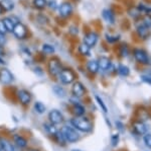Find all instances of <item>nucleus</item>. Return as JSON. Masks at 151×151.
Here are the masks:
<instances>
[{
	"instance_id": "6ab92c4d",
	"label": "nucleus",
	"mask_w": 151,
	"mask_h": 151,
	"mask_svg": "<svg viewBox=\"0 0 151 151\" xmlns=\"http://www.w3.org/2000/svg\"><path fill=\"white\" fill-rule=\"evenodd\" d=\"M41 53L45 56H50L55 53V48L50 44L45 43L41 46Z\"/></svg>"
},
{
	"instance_id": "09e8293b",
	"label": "nucleus",
	"mask_w": 151,
	"mask_h": 151,
	"mask_svg": "<svg viewBox=\"0 0 151 151\" xmlns=\"http://www.w3.org/2000/svg\"><path fill=\"white\" fill-rule=\"evenodd\" d=\"M72 151H81V150H78V149H74V150H72Z\"/></svg>"
},
{
	"instance_id": "a878e982",
	"label": "nucleus",
	"mask_w": 151,
	"mask_h": 151,
	"mask_svg": "<svg viewBox=\"0 0 151 151\" xmlns=\"http://www.w3.org/2000/svg\"><path fill=\"white\" fill-rule=\"evenodd\" d=\"M14 142H15L16 145L20 148H24L27 146V141L25 140V138L21 137V136H18V135L14 136Z\"/></svg>"
},
{
	"instance_id": "8fccbe9b",
	"label": "nucleus",
	"mask_w": 151,
	"mask_h": 151,
	"mask_svg": "<svg viewBox=\"0 0 151 151\" xmlns=\"http://www.w3.org/2000/svg\"><path fill=\"white\" fill-rule=\"evenodd\" d=\"M30 151H38V150H36V149H31Z\"/></svg>"
},
{
	"instance_id": "423d86ee",
	"label": "nucleus",
	"mask_w": 151,
	"mask_h": 151,
	"mask_svg": "<svg viewBox=\"0 0 151 151\" xmlns=\"http://www.w3.org/2000/svg\"><path fill=\"white\" fill-rule=\"evenodd\" d=\"M60 134H62L64 140L68 141V142H70V143L77 142V141L80 139V135L78 134L77 131L74 130V129L72 127H70V126H65V127H63L62 131H60Z\"/></svg>"
},
{
	"instance_id": "b1692460",
	"label": "nucleus",
	"mask_w": 151,
	"mask_h": 151,
	"mask_svg": "<svg viewBox=\"0 0 151 151\" xmlns=\"http://www.w3.org/2000/svg\"><path fill=\"white\" fill-rule=\"evenodd\" d=\"M36 23H37L40 26H47V24L50 23V19L47 15H45L43 13H38L36 15Z\"/></svg>"
},
{
	"instance_id": "473e14b6",
	"label": "nucleus",
	"mask_w": 151,
	"mask_h": 151,
	"mask_svg": "<svg viewBox=\"0 0 151 151\" xmlns=\"http://www.w3.org/2000/svg\"><path fill=\"white\" fill-rule=\"evenodd\" d=\"M137 8L139 9L140 12H143V13L147 14V15L151 14V6H148V5H146V4L141 3V4L138 5Z\"/></svg>"
},
{
	"instance_id": "ddd939ff",
	"label": "nucleus",
	"mask_w": 151,
	"mask_h": 151,
	"mask_svg": "<svg viewBox=\"0 0 151 151\" xmlns=\"http://www.w3.org/2000/svg\"><path fill=\"white\" fill-rule=\"evenodd\" d=\"M48 119L53 125H60L64 122V116L58 109H52L48 114Z\"/></svg>"
},
{
	"instance_id": "f03ea898",
	"label": "nucleus",
	"mask_w": 151,
	"mask_h": 151,
	"mask_svg": "<svg viewBox=\"0 0 151 151\" xmlns=\"http://www.w3.org/2000/svg\"><path fill=\"white\" fill-rule=\"evenodd\" d=\"M70 124L73 125V127L80 130L81 132H90L92 130V124L88 119L84 118L83 116L81 117H75V118L70 119Z\"/></svg>"
},
{
	"instance_id": "a211bd4d",
	"label": "nucleus",
	"mask_w": 151,
	"mask_h": 151,
	"mask_svg": "<svg viewBox=\"0 0 151 151\" xmlns=\"http://www.w3.org/2000/svg\"><path fill=\"white\" fill-rule=\"evenodd\" d=\"M0 3H1L5 12H11L14 10L15 3H14L13 0H0Z\"/></svg>"
},
{
	"instance_id": "de8ad7c7",
	"label": "nucleus",
	"mask_w": 151,
	"mask_h": 151,
	"mask_svg": "<svg viewBox=\"0 0 151 151\" xmlns=\"http://www.w3.org/2000/svg\"><path fill=\"white\" fill-rule=\"evenodd\" d=\"M4 13H5V11H4L3 7H2L1 3H0V15H2V14H4Z\"/></svg>"
},
{
	"instance_id": "49530a36",
	"label": "nucleus",
	"mask_w": 151,
	"mask_h": 151,
	"mask_svg": "<svg viewBox=\"0 0 151 151\" xmlns=\"http://www.w3.org/2000/svg\"><path fill=\"white\" fill-rule=\"evenodd\" d=\"M141 79H142L143 82H145V83L151 84V77H149V76H142V77H141Z\"/></svg>"
},
{
	"instance_id": "4be33fe9",
	"label": "nucleus",
	"mask_w": 151,
	"mask_h": 151,
	"mask_svg": "<svg viewBox=\"0 0 151 151\" xmlns=\"http://www.w3.org/2000/svg\"><path fill=\"white\" fill-rule=\"evenodd\" d=\"M134 130L138 134H140V135H145V133L147 132V127L142 122H136L134 124Z\"/></svg>"
},
{
	"instance_id": "f257e3e1",
	"label": "nucleus",
	"mask_w": 151,
	"mask_h": 151,
	"mask_svg": "<svg viewBox=\"0 0 151 151\" xmlns=\"http://www.w3.org/2000/svg\"><path fill=\"white\" fill-rule=\"evenodd\" d=\"M47 72L48 74L52 77H58L60 75V71L64 68L62 61L60 60V58L55 57H50L48 58V60L47 61Z\"/></svg>"
},
{
	"instance_id": "a18cd8bd",
	"label": "nucleus",
	"mask_w": 151,
	"mask_h": 151,
	"mask_svg": "<svg viewBox=\"0 0 151 151\" xmlns=\"http://www.w3.org/2000/svg\"><path fill=\"white\" fill-rule=\"evenodd\" d=\"M118 137H119L118 134H116V135L112 136V144H113V146H116L117 143H118V141H119V138Z\"/></svg>"
},
{
	"instance_id": "39448f33",
	"label": "nucleus",
	"mask_w": 151,
	"mask_h": 151,
	"mask_svg": "<svg viewBox=\"0 0 151 151\" xmlns=\"http://www.w3.org/2000/svg\"><path fill=\"white\" fill-rule=\"evenodd\" d=\"M58 15L63 19H68L74 13V5L70 1H64L58 5Z\"/></svg>"
},
{
	"instance_id": "4c0bfd02",
	"label": "nucleus",
	"mask_w": 151,
	"mask_h": 151,
	"mask_svg": "<svg viewBox=\"0 0 151 151\" xmlns=\"http://www.w3.org/2000/svg\"><path fill=\"white\" fill-rule=\"evenodd\" d=\"M69 34L70 36H78V34H79V28H78L76 24H72V26H70V28H69Z\"/></svg>"
},
{
	"instance_id": "7ed1b4c3",
	"label": "nucleus",
	"mask_w": 151,
	"mask_h": 151,
	"mask_svg": "<svg viewBox=\"0 0 151 151\" xmlns=\"http://www.w3.org/2000/svg\"><path fill=\"white\" fill-rule=\"evenodd\" d=\"M58 77V79H60V81L62 84L69 85V84H73L76 81L77 74H76V72L72 69V68L64 67Z\"/></svg>"
},
{
	"instance_id": "e433bc0d",
	"label": "nucleus",
	"mask_w": 151,
	"mask_h": 151,
	"mask_svg": "<svg viewBox=\"0 0 151 151\" xmlns=\"http://www.w3.org/2000/svg\"><path fill=\"white\" fill-rule=\"evenodd\" d=\"M47 8H50V10H57L58 8V4L55 0H47Z\"/></svg>"
},
{
	"instance_id": "72a5a7b5",
	"label": "nucleus",
	"mask_w": 151,
	"mask_h": 151,
	"mask_svg": "<svg viewBox=\"0 0 151 151\" xmlns=\"http://www.w3.org/2000/svg\"><path fill=\"white\" fill-rule=\"evenodd\" d=\"M95 101H97V104L100 106V108H101L103 111L105 112V113H108V109H107V107H106V104H105V103L103 101H102V98L100 97L99 96H95Z\"/></svg>"
},
{
	"instance_id": "a19ab883",
	"label": "nucleus",
	"mask_w": 151,
	"mask_h": 151,
	"mask_svg": "<svg viewBox=\"0 0 151 151\" xmlns=\"http://www.w3.org/2000/svg\"><path fill=\"white\" fill-rule=\"evenodd\" d=\"M33 72H35L37 76H42V75L45 74V71H43L42 67L40 66V65H38V66L33 67Z\"/></svg>"
},
{
	"instance_id": "412c9836",
	"label": "nucleus",
	"mask_w": 151,
	"mask_h": 151,
	"mask_svg": "<svg viewBox=\"0 0 151 151\" xmlns=\"http://www.w3.org/2000/svg\"><path fill=\"white\" fill-rule=\"evenodd\" d=\"M78 52H79V54L84 56V57H88V56H90V54H91V48L88 47L86 44L82 43L78 46Z\"/></svg>"
},
{
	"instance_id": "2f4dec72",
	"label": "nucleus",
	"mask_w": 151,
	"mask_h": 151,
	"mask_svg": "<svg viewBox=\"0 0 151 151\" xmlns=\"http://www.w3.org/2000/svg\"><path fill=\"white\" fill-rule=\"evenodd\" d=\"M33 108H35V112L37 114H43L45 112V106L42 103H40V101H36L35 106H33Z\"/></svg>"
},
{
	"instance_id": "4468645a",
	"label": "nucleus",
	"mask_w": 151,
	"mask_h": 151,
	"mask_svg": "<svg viewBox=\"0 0 151 151\" xmlns=\"http://www.w3.org/2000/svg\"><path fill=\"white\" fill-rule=\"evenodd\" d=\"M136 33H137V35L140 39L146 40V39H148L150 36V28H147V26L142 23L136 26Z\"/></svg>"
},
{
	"instance_id": "1a4fd4ad",
	"label": "nucleus",
	"mask_w": 151,
	"mask_h": 151,
	"mask_svg": "<svg viewBox=\"0 0 151 151\" xmlns=\"http://www.w3.org/2000/svg\"><path fill=\"white\" fill-rule=\"evenodd\" d=\"M14 81V76L12 72L6 67H0V83L9 85Z\"/></svg>"
},
{
	"instance_id": "3c124183",
	"label": "nucleus",
	"mask_w": 151,
	"mask_h": 151,
	"mask_svg": "<svg viewBox=\"0 0 151 151\" xmlns=\"http://www.w3.org/2000/svg\"><path fill=\"white\" fill-rule=\"evenodd\" d=\"M0 66H1V65H0Z\"/></svg>"
},
{
	"instance_id": "f3484780",
	"label": "nucleus",
	"mask_w": 151,
	"mask_h": 151,
	"mask_svg": "<svg viewBox=\"0 0 151 151\" xmlns=\"http://www.w3.org/2000/svg\"><path fill=\"white\" fill-rule=\"evenodd\" d=\"M31 5L35 9L38 11H43L47 8V0H32L31 1Z\"/></svg>"
},
{
	"instance_id": "9d476101",
	"label": "nucleus",
	"mask_w": 151,
	"mask_h": 151,
	"mask_svg": "<svg viewBox=\"0 0 151 151\" xmlns=\"http://www.w3.org/2000/svg\"><path fill=\"white\" fill-rule=\"evenodd\" d=\"M17 99L18 101L22 104L23 107H27L29 104L31 103V98H32V96L28 90L26 89H18L17 90Z\"/></svg>"
},
{
	"instance_id": "dca6fc26",
	"label": "nucleus",
	"mask_w": 151,
	"mask_h": 151,
	"mask_svg": "<svg viewBox=\"0 0 151 151\" xmlns=\"http://www.w3.org/2000/svg\"><path fill=\"white\" fill-rule=\"evenodd\" d=\"M86 68H87L88 71L91 73V74L96 75L97 73L99 72V70H100L99 64H98V60H95V59L89 60L86 63Z\"/></svg>"
},
{
	"instance_id": "603ef678",
	"label": "nucleus",
	"mask_w": 151,
	"mask_h": 151,
	"mask_svg": "<svg viewBox=\"0 0 151 151\" xmlns=\"http://www.w3.org/2000/svg\"><path fill=\"white\" fill-rule=\"evenodd\" d=\"M0 151H1V150H0Z\"/></svg>"
},
{
	"instance_id": "aec40b11",
	"label": "nucleus",
	"mask_w": 151,
	"mask_h": 151,
	"mask_svg": "<svg viewBox=\"0 0 151 151\" xmlns=\"http://www.w3.org/2000/svg\"><path fill=\"white\" fill-rule=\"evenodd\" d=\"M72 111L76 115V117H81V116H84L86 109H85L84 106H82L80 103H77L72 106Z\"/></svg>"
},
{
	"instance_id": "cd10ccee",
	"label": "nucleus",
	"mask_w": 151,
	"mask_h": 151,
	"mask_svg": "<svg viewBox=\"0 0 151 151\" xmlns=\"http://www.w3.org/2000/svg\"><path fill=\"white\" fill-rule=\"evenodd\" d=\"M119 54L121 57L126 58L129 55V46L126 43H122L119 47Z\"/></svg>"
},
{
	"instance_id": "79ce46f5",
	"label": "nucleus",
	"mask_w": 151,
	"mask_h": 151,
	"mask_svg": "<svg viewBox=\"0 0 151 151\" xmlns=\"http://www.w3.org/2000/svg\"><path fill=\"white\" fill-rule=\"evenodd\" d=\"M8 18L11 19V21L14 24H17V23H21V20H20V18H18L17 15H14V14H11V15H8Z\"/></svg>"
},
{
	"instance_id": "6e6552de",
	"label": "nucleus",
	"mask_w": 151,
	"mask_h": 151,
	"mask_svg": "<svg viewBox=\"0 0 151 151\" xmlns=\"http://www.w3.org/2000/svg\"><path fill=\"white\" fill-rule=\"evenodd\" d=\"M99 41V33L96 31H90L85 34L83 38V43L86 44L88 47L93 48L97 45Z\"/></svg>"
},
{
	"instance_id": "c03bdc74",
	"label": "nucleus",
	"mask_w": 151,
	"mask_h": 151,
	"mask_svg": "<svg viewBox=\"0 0 151 151\" xmlns=\"http://www.w3.org/2000/svg\"><path fill=\"white\" fill-rule=\"evenodd\" d=\"M7 43V38L6 35H3V34H0V46H5Z\"/></svg>"
},
{
	"instance_id": "c85d7f7f",
	"label": "nucleus",
	"mask_w": 151,
	"mask_h": 151,
	"mask_svg": "<svg viewBox=\"0 0 151 151\" xmlns=\"http://www.w3.org/2000/svg\"><path fill=\"white\" fill-rule=\"evenodd\" d=\"M105 39H106V42L108 44H115L117 41H119L120 36H115V35H113V34L107 33L106 35H105Z\"/></svg>"
},
{
	"instance_id": "c9c22d12",
	"label": "nucleus",
	"mask_w": 151,
	"mask_h": 151,
	"mask_svg": "<svg viewBox=\"0 0 151 151\" xmlns=\"http://www.w3.org/2000/svg\"><path fill=\"white\" fill-rule=\"evenodd\" d=\"M5 56H6V52L4 50V47L3 46H0V65H5L6 62H5Z\"/></svg>"
},
{
	"instance_id": "c756f323",
	"label": "nucleus",
	"mask_w": 151,
	"mask_h": 151,
	"mask_svg": "<svg viewBox=\"0 0 151 151\" xmlns=\"http://www.w3.org/2000/svg\"><path fill=\"white\" fill-rule=\"evenodd\" d=\"M45 129L47 130V132L48 134H52V135H55V134H58V131H57V128H55V125H53L52 123H45Z\"/></svg>"
},
{
	"instance_id": "f8f14e48",
	"label": "nucleus",
	"mask_w": 151,
	"mask_h": 151,
	"mask_svg": "<svg viewBox=\"0 0 151 151\" xmlns=\"http://www.w3.org/2000/svg\"><path fill=\"white\" fill-rule=\"evenodd\" d=\"M87 89L85 85L80 81H75L72 86V93L78 97H83L86 94Z\"/></svg>"
},
{
	"instance_id": "7c9ffc66",
	"label": "nucleus",
	"mask_w": 151,
	"mask_h": 151,
	"mask_svg": "<svg viewBox=\"0 0 151 151\" xmlns=\"http://www.w3.org/2000/svg\"><path fill=\"white\" fill-rule=\"evenodd\" d=\"M52 89H53V92H55L58 97H64L65 96V90L60 85H55V86L52 87Z\"/></svg>"
},
{
	"instance_id": "f704fd0d",
	"label": "nucleus",
	"mask_w": 151,
	"mask_h": 151,
	"mask_svg": "<svg viewBox=\"0 0 151 151\" xmlns=\"http://www.w3.org/2000/svg\"><path fill=\"white\" fill-rule=\"evenodd\" d=\"M128 13H129V15H130V16L136 18H138V16H139V14L141 13V12L139 11V9H138L137 7H132V8H130L128 10Z\"/></svg>"
},
{
	"instance_id": "bb28decb",
	"label": "nucleus",
	"mask_w": 151,
	"mask_h": 151,
	"mask_svg": "<svg viewBox=\"0 0 151 151\" xmlns=\"http://www.w3.org/2000/svg\"><path fill=\"white\" fill-rule=\"evenodd\" d=\"M117 72H118V74L120 75V76H128L129 73H130V70H129V68L127 66H125L124 64H120L117 68Z\"/></svg>"
},
{
	"instance_id": "ea45409f",
	"label": "nucleus",
	"mask_w": 151,
	"mask_h": 151,
	"mask_svg": "<svg viewBox=\"0 0 151 151\" xmlns=\"http://www.w3.org/2000/svg\"><path fill=\"white\" fill-rule=\"evenodd\" d=\"M143 141L148 148H151V134H145L143 137Z\"/></svg>"
},
{
	"instance_id": "20e7f679",
	"label": "nucleus",
	"mask_w": 151,
	"mask_h": 151,
	"mask_svg": "<svg viewBox=\"0 0 151 151\" xmlns=\"http://www.w3.org/2000/svg\"><path fill=\"white\" fill-rule=\"evenodd\" d=\"M12 35L14 36V38L17 39L19 41H25L30 36V31H29L26 24L19 23L14 26Z\"/></svg>"
},
{
	"instance_id": "58836bf2",
	"label": "nucleus",
	"mask_w": 151,
	"mask_h": 151,
	"mask_svg": "<svg viewBox=\"0 0 151 151\" xmlns=\"http://www.w3.org/2000/svg\"><path fill=\"white\" fill-rule=\"evenodd\" d=\"M20 52L22 53V55H23V57H27V58H30V57H32V54H31V52H30V50L27 48V47H25V46H22L20 49Z\"/></svg>"
},
{
	"instance_id": "9b49d317",
	"label": "nucleus",
	"mask_w": 151,
	"mask_h": 151,
	"mask_svg": "<svg viewBox=\"0 0 151 151\" xmlns=\"http://www.w3.org/2000/svg\"><path fill=\"white\" fill-rule=\"evenodd\" d=\"M98 64L99 68L102 71H108L111 72L114 70V64L112 63V61L109 59L106 56H101L98 58Z\"/></svg>"
},
{
	"instance_id": "37998d69",
	"label": "nucleus",
	"mask_w": 151,
	"mask_h": 151,
	"mask_svg": "<svg viewBox=\"0 0 151 151\" xmlns=\"http://www.w3.org/2000/svg\"><path fill=\"white\" fill-rule=\"evenodd\" d=\"M0 34H3V35H7V31H6V28L4 26V23H3V19L0 18Z\"/></svg>"
},
{
	"instance_id": "393cba45",
	"label": "nucleus",
	"mask_w": 151,
	"mask_h": 151,
	"mask_svg": "<svg viewBox=\"0 0 151 151\" xmlns=\"http://www.w3.org/2000/svg\"><path fill=\"white\" fill-rule=\"evenodd\" d=\"M3 19V23H4V26H5L6 28V31L8 34H12V31H13V28L14 26H15V24L11 21V19L8 18V16H6V18H2Z\"/></svg>"
},
{
	"instance_id": "5701e85b",
	"label": "nucleus",
	"mask_w": 151,
	"mask_h": 151,
	"mask_svg": "<svg viewBox=\"0 0 151 151\" xmlns=\"http://www.w3.org/2000/svg\"><path fill=\"white\" fill-rule=\"evenodd\" d=\"M0 148L3 151H14V147L9 141L0 139Z\"/></svg>"
},
{
	"instance_id": "2eb2a0df",
	"label": "nucleus",
	"mask_w": 151,
	"mask_h": 151,
	"mask_svg": "<svg viewBox=\"0 0 151 151\" xmlns=\"http://www.w3.org/2000/svg\"><path fill=\"white\" fill-rule=\"evenodd\" d=\"M102 18L107 23L114 24L115 23V14L109 8H105L102 10Z\"/></svg>"
},
{
	"instance_id": "0eeeda50",
	"label": "nucleus",
	"mask_w": 151,
	"mask_h": 151,
	"mask_svg": "<svg viewBox=\"0 0 151 151\" xmlns=\"http://www.w3.org/2000/svg\"><path fill=\"white\" fill-rule=\"evenodd\" d=\"M133 57L136 62H138L139 64L142 65H147L150 61L149 55L147 54V52L139 48H136L133 50Z\"/></svg>"
}]
</instances>
